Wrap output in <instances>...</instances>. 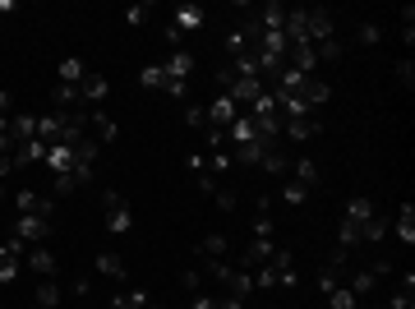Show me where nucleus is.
<instances>
[{"label": "nucleus", "mask_w": 415, "mask_h": 309, "mask_svg": "<svg viewBox=\"0 0 415 309\" xmlns=\"http://www.w3.org/2000/svg\"><path fill=\"white\" fill-rule=\"evenodd\" d=\"M14 236L24 240V245H42V240L51 236V221L37 217V212H24V217H14Z\"/></svg>", "instance_id": "obj_1"}, {"label": "nucleus", "mask_w": 415, "mask_h": 309, "mask_svg": "<svg viewBox=\"0 0 415 309\" xmlns=\"http://www.w3.org/2000/svg\"><path fill=\"white\" fill-rule=\"evenodd\" d=\"M106 231H116V236H121V231H130L134 226V212H130V204H125L121 194H116V189H106Z\"/></svg>", "instance_id": "obj_2"}, {"label": "nucleus", "mask_w": 415, "mask_h": 309, "mask_svg": "<svg viewBox=\"0 0 415 309\" xmlns=\"http://www.w3.org/2000/svg\"><path fill=\"white\" fill-rule=\"evenodd\" d=\"M19 263H24V240L9 236L5 245H0V282H14V277H19Z\"/></svg>", "instance_id": "obj_3"}, {"label": "nucleus", "mask_w": 415, "mask_h": 309, "mask_svg": "<svg viewBox=\"0 0 415 309\" xmlns=\"http://www.w3.org/2000/svg\"><path fill=\"white\" fill-rule=\"evenodd\" d=\"M208 23V9L203 5H175V14H171V28H175V33H199V28Z\"/></svg>", "instance_id": "obj_4"}, {"label": "nucleus", "mask_w": 415, "mask_h": 309, "mask_svg": "<svg viewBox=\"0 0 415 309\" xmlns=\"http://www.w3.org/2000/svg\"><path fill=\"white\" fill-rule=\"evenodd\" d=\"M88 125H93V143H102V148L121 139V125H116L111 115L102 111V106H93V111H88Z\"/></svg>", "instance_id": "obj_5"}, {"label": "nucleus", "mask_w": 415, "mask_h": 309, "mask_svg": "<svg viewBox=\"0 0 415 309\" xmlns=\"http://www.w3.org/2000/svg\"><path fill=\"white\" fill-rule=\"evenodd\" d=\"M106 93H111V83H106L102 74L88 70V74H83V83H78V102H83V106H102V102H106Z\"/></svg>", "instance_id": "obj_6"}, {"label": "nucleus", "mask_w": 415, "mask_h": 309, "mask_svg": "<svg viewBox=\"0 0 415 309\" xmlns=\"http://www.w3.org/2000/svg\"><path fill=\"white\" fill-rule=\"evenodd\" d=\"M235 115H240V106L226 98V93H222V98H217L212 106H208V125H212V130H231V120H235Z\"/></svg>", "instance_id": "obj_7"}, {"label": "nucleus", "mask_w": 415, "mask_h": 309, "mask_svg": "<svg viewBox=\"0 0 415 309\" xmlns=\"http://www.w3.org/2000/svg\"><path fill=\"white\" fill-rule=\"evenodd\" d=\"M392 236H397L401 245H415V204L411 199L397 208V217H392Z\"/></svg>", "instance_id": "obj_8"}, {"label": "nucleus", "mask_w": 415, "mask_h": 309, "mask_svg": "<svg viewBox=\"0 0 415 309\" xmlns=\"http://www.w3.org/2000/svg\"><path fill=\"white\" fill-rule=\"evenodd\" d=\"M33 162H46V143L42 139H28V143L14 148V171H28Z\"/></svg>", "instance_id": "obj_9"}, {"label": "nucleus", "mask_w": 415, "mask_h": 309, "mask_svg": "<svg viewBox=\"0 0 415 309\" xmlns=\"http://www.w3.org/2000/svg\"><path fill=\"white\" fill-rule=\"evenodd\" d=\"M286 139H295V143H304V139H319L323 134V125H319V115H304V120H286Z\"/></svg>", "instance_id": "obj_10"}, {"label": "nucleus", "mask_w": 415, "mask_h": 309, "mask_svg": "<svg viewBox=\"0 0 415 309\" xmlns=\"http://www.w3.org/2000/svg\"><path fill=\"white\" fill-rule=\"evenodd\" d=\"M166 83H185L190 79V70H194V56L190 51H175V56H166Z\"/></svg>", "instance_id": "obj_11"}, {"label": "nucleus", "mask_w": 415, "mask_h": 309, "mask_svg": "<svg viewBox=\"0 0 415 309\" xmlns=\"http://www.w3.org/2000/svg\"><path fill=\"white\" fill-rule=\"evenodd\" d=\"M24 263L33 268L37 277H56V254H51V249H42V245H33V249H28V254H24Z\"/></svg>", "instance_id": "obj_12"}, {"label": "nucleus", "mask_w": 415, "mask_h": 309, "mask_svg": "<svg viewBox=\"0 0 415 309\" xmlns=\"http://www.w3.org/2000/svg\"><path fill=\"white\" fill-rule=\"evenodd\" d=\"M346 291H351L355 300H364V295H374V291H379V273H374V268H360V273H355L351 282H346Z\"/></svg>", "instance_id": "obj_13"}, {"label": "nucleus", "mask_w": 415, "mask_h": 309, "mask_svg": "<svg viewBox=\"0 0 415 309\" xmlns=\"http://www.w3.org/2000/svg\"><path fill=\"white\" fill-rule=\"evenodd\" d=\"M97 273L111 277V282H125V277H130V273H125V258L111 254V249H102V254H97Z\"/></svg>", "instance_id": "obj_14"}, {"label": "nucleus", "mask_w": 415, "mask_h": 309, "mask_svg": "<svg viewBox=\"0 0 415 309\" xmlns=\"http://www.w3.org/2000/svg\"><path fill=\"white\" fill-rule=\"evenodd\" d=\"M9 134H14L19 143L37 139V115H28V111H14V115H9Z\"/></svg>", "instance_id": "obj_15"}, {"label": "nucleus", "mask_w": 415, "mask_h": 309, "mask_svg": "<svg viewBox=\"0 0 415 309\" xmlns=\"http://www.w3.org/2000/svg\"><path fill=\"white\" fill-rule=\"evenodd\" d=\"M272 240H259V236H254L250 240V249H245V273H250V268H259V263H268V258H272Z\"/></svg>", "instance_id": "obj_16"}, {"label": "nucleus", "mask_w": 415, "mask_h": 309, "mask_svg": "<svg viewBox=\"0 0 415 309\" xmlns=\"http://www.w3.org/2000/svg\"><path fill=\"white\" fill-rule=\"evenodd\" d=\"M78 88H69V83H56L51 88V111H78Z\"/></svg>", "instance_id": "obj_17"}, {"label": "nucleus", "mask_w": 415, "mask_h": 309, "mask_svg": "<svg viewBox=\"0 0 415 309\" xmlns=\"http://www.w3.org/2000/svg\"><path fill=\"white\" fill-rule=\"evenodd\" d=\"M226 258V236H203L199 240V263H217Z\"/></svg>", "instance_id": "obj_18"}, {"label": "nucleus", "mask_w": 415, "mask_h": 309, "mask_svg": "<svg viewBox=\"0 0 415 309\" xmlns=\"http://www.w3.org/2000/svg\"><path fill=\"white\" fill-rule=\"evenodd\" d=\"M295 185H304V189L319 185V162L314 157H295Z\"/></svg>", "instance_id": "obj_19"}, {"label": "nucleus", "mask_w": 415, "mask_h": 309, "mask_svg": "<svg viewBox=\"0 0 415 309\" xmlns=\"http://www.w3.org/2000/svg\"><path fill=\"white\" fill-rule=\"evenodd\" d=\"M388 231H392V217H388V212H374V217L364 221V240H369V245H374V240H388Z\"/></svg>", "instance_id": "obj_20"}, {"label": "nucleus", "mask_w": 415, "mask_h": 309, "mask_svg": "<svg viewBox=\"0 0 415 309\" xmlns=\"http://www.w3.org/2000/svg\"><path fill=\"white\" fill-rule=\"evenodd\" d=\"M37 305H42V309L61 305V282H56V277H42V282H37Z\"/></svg>", "instance_id": "obj_21"}, {"label": "nucleus", "mask_w": 415, "mask_h": 309, "mask_svg": "<svg viewBox=\"0 0 415 309\" xmlns=\"http://www.w3.org/2000/svg\"><path fill=\"white\" fill-rule=\"evenodd\" d=\"M42 167H51L56 176H65V171H74V152L69 148H46V162Z\"/></svg>", "instance_id": "obj_22"}, {"label": "nucleus", "mask_w": 415, "mask_h": 309, "mask_svg": "<svg viewBox=\"0 0 415 309\" xmlns=\"http://www.w3.org/2000/svg\"><path fill=\"white\" fill-rule=\"evenodd\" d=\"M374 212H379V208H374L369 199H351V208H346V221H355V226H360V236H364V221H369Z\"/></svg>", "instance_id": "obj_23"}, {"label": "nucleus", "mask_w": 415, "mask_h": 309, "mask_svg": "<svg viewBox=\"0 0 415 309\" xmlns=\"http://www.w3.org/2000/svg\"><path fill=\"white\" fill-rule=\"evenodd\" d=\"M83 74H88V65L78 61V56H69V61H61V83H69V88H78V83H83Z\"/></svg>", "instance_id": "obj_24"}, {"label": "nucleus", "mask_w": 415, "mask_h": 309, "mask_svg": "<svg viewBox=\"0 0 415 309\" xmlns=\"http://www.w3.org/2000/svg\"><path fill=\"white\" fill-rule=\"evenodd\" d=\"M286 9H291V5H282V0H268V5L259 9V23H263V28H282V23H286Z\"/></svg>", "instance_id": "obj_25"}, {"label": "nucleus", "mask_w": 415, "mask_h": 309, "mask_svg": "<svg viewBox=\"0 0 415 309\" xmlns=\"http://www.w3.org/2000/svg\"><path fill=\"white\" fill-rule=\"evenodd\" d=\"M259 167L268 171V176H286V167H291V157H286V148H282V143H277V148H272L268 157L259 162Z\"/></svg>", "instance_id": "obj_26"}, {"label": "nucleus", "mask_w": 415, "mask_h": 309, "mask_svg": "<svg viewBox=\"0 0 415 309\" xmlns=\"http://www.w3.org/2000/svg\"><path fill=\"white\" fill-rule=\"evenodd\" d=\"M231 167H235L231 148H222V152H208V171H212L217 180H222V176H226V171H231Z\"/></svg>", "instance_id": "obj_27"}, {"label": "nucleus", "mask_w": 415, "mask_h": 309, "mask_svg": "<svg viewBox=\"0 0 415 309\" xmlns=\"http://www.w3.org/2000/svg\"><path fill=\"white\" fill-rule=\"evenodd\" d=\"M138 83H143V88H166V70H162V65H143Z\"/></svg>", "instance_id": "obj_28"}, {"label": "nucleus", "mask_w": 415, "mask_h": 309, "mask_svg": "<svg viewBox=\"0 0 415 309\" xmlns=\"http://www.w3.org/2000/svg\"><path fill=\"white\" fill-rule=\"evenodd\" d=\"M111 309H148V295L143 291H125V295H116Z\"/></svg>", "instance_id": "obj_29"}, {"label": "nucleus", "mask_w": 415, "mask_h": 309, "mask_svg": "<svg viewBox=\"0 0 415 309\" xmlns=\"http://www.w3.org/2000/svg\"><path fill=\"white\" fill-rule=\"evenodd\" d=\"M282 199H286L291 208H300L304 199H309V189H304V185H295V180H286V185H282Z\"/></svg>", "instance_id": "obj_30"}, {"label": "nucleus", "mask_w": 415, "mask_h": 309, "mask_svg": "<svg viewBox=\"0 0 415 309\" xmlns=\"http://www.w3.org/2000/svg\"><path fill=\"white\" fill-rule=\"evenodd\" d=\"M185 125H190V130H208V106H185Z\"/></svg>", "instance_id": "obj_31"}, {"label": "nucleus", "mask_w": 415, "mask_h": 309, "mask_svg": "<svg viewBox=\"0 0 415 309\" xmlns=\"http://www.w3.org/2000/svg\"><path fill=\"white\" fill-rule=\"evenodd\" d=\"M272 231H277V221L268 217V212H254V236H259V240H272Z\"/></svg>", "instance_id": "obj_32"}, {"label": "nucleus", "mask_w": 415, "mask_h": 309, "mask_svg": "<svg viewBox=\"0 0 415 309\" xmlns=\"http://www.w3.org/2000/svg\"><path fill=\"white\" fill-rule=\"evenodd\" d=\"M337 286H342V273H337V268H323V273H319V291H323V295H332Z\"/></svg>", "instance_id": "obj_33"}, {"label": "nucleus", "mask_w": 415, "mask_h": 309, "mask_svg": "<svg viewBox=\"0 0 415 309\" xmlns=\"http://www.w3.org/2000/svg\"><path fill=\"white\" fill-rule=\"evenodd\" d=\"M148 14H153V5H130V9H125V23H130V28H143Z\"/></svg>", "instance_id": "obj_34"}, {"label": "nucleus", "mask_w": 415, "mask_h": 309, "mask_svg": "<svg viewBox=\"0 0 415 309\" xmlns=\"http://www.w3.org/2000/svg\"><path fill=\"white\" fill-rule=\"evenodd\" d=\"M14 212H19V217H24V212H37V194H33V189H19V194H14Z\"/></svg>", "instance_id": "obj_35"}, {"label": "nucleus", "mask_w": 415, "mask_h": 309, "mask_svg": "<svg viewBox=\"0 0 415 309\" xmlns=\"http://www.w3.org/2000/svg\"><path fill=\"white\" fill-rule=\"evenodd\" d=\"M212 204L222 208V212H235V189L231 185H217V194H212Z\"/></svg>", "instance_id": "obj_36"}, {"label": "nucleus", "mask_w": 415, "mask_h": 309, "mask_svg": "<svg viewBox=\"0 0 415 309\" xmlns=\"http://www.w3.org/2000/svg\"><path fill=\"white\" fill-rule=\"evenodd\" d=\"M328 300H332V309H360V300H355V295L346 291V286H337V291H332Z\"/></svg>", "instance_id": "obj_37"}, {"label": "nucleus", "mask_w": 415, "mask_h": 309, "mask_svg": "<svg viewBox=\"0 0 415 309\" xmlns=\"http://www.w3.org/2000/svg\"><path fill=\"white\" fill-rule=\"evenodd\" d=\"M314 56H319V65H323V61H337V56H342L337 37H328V42H319V46H314Z\"/></svg>", "instance_id": "obj_38"}, {"label": "nucleus", "mask_w": 415, "mask_h": 309, "mask_svg": "<svg viewBox=\"0 0 415 309\" xmlns=\"http://www.w3.org/2000/svg\"><path fill=\"white\" fill-rule=\"evenodd\" d=\"M355 37H360L364 46H379V42H383V28H379V23H360V33H355Z\"/></svg>", "instance_id": "obj_39"}, {"label": "nucleus", "mask_w": 415, "mask_h": 309, "mask_svg": "<svg viewBox=\"0 0 415 309\" xmlns=\"http://www.w3.org/2000/svg\"><path fill=\"white\" fill-rule=\"evenodd\" d=\"M180 282H185V291H190V295H199V291H203V268H190Z\"/></svg>", "instance_id": "obj_40"}, {"label": "nucleus", "mask_w": 415, "mask_h": 309, "mask_svg": "<svg viewBox=\"0 0 415 309\" xmlns=\"http://www.w3.org/2000/svg\"><path fill=\"white\" fill-rule=\"evenodd\" d=\"M397 83L401 88H415V65L411 61H397Z\"/></svg>", "instance_id": "obj_41"}, {"label": "nucleus", "mask_w": 415, "mask_h": 309, "mask_svg": "<svg viewBox=\"0 0 415 309\" xmlns=\"http://www.w3.org/2000/svg\"><path fill=\"white\" fill-rule=\"evenodd\" d=\"M388 309H415V291H401L397 286V295L388 300Z\"/></svg>", "instance_id": "obj_42"}, {"label": "nucleus", "mask_w": 415, "mask_h": 309, "mask_svg": "<svg viewBox=\"0 0 415 309\" xmlns=\"http://www.w3.org/2000/svg\"><path fill=\"white\" fill-rule=\"evenodd\" d=\"M69 176H74V185H93V180H97V167H74Z\"/></svg>", "instance_id": "obj_43"}, {"label": "nucleus", "mask_w": 415, "mask_h": 309, "mask_svg": "<svg viewBox=\"0 0 415 309\" xmlns=\"http://www.w3.org/2000/svg\"><path fill=\"white\" fill-rule=\"evenodd\" d=\"M51 189H56V194H74L78 185H74V176L65 171V176H56V180H51Z\"/></svg>", "instance_id": "obj_44"}, {"label": "nucleus", "mask_w": 415, "mask_h": 309, "mask_svg": "<svg viewBox=\"0 0 415 309\" xmlns=\"http://www.w3.org/2000/svg\"><path fill=\"white\" fill-rule=\"evenodd\" d=\"M190 309H217V295H208V291L190 295Z\"/></svg>", "instance_id": "obj_45"}, {"label": "nucleus", "mask_w": 415, "mask_h": 309, "mask_svg": "<svg viewBox=\"0 0 415 309\" xmlns=\"http://www.w3.org/2000/svg\"><path fill=\"white\" fill-rule=\"evenodd\" d=\"M217 185H222V180H217L212 171H199V189H203V194H217Z\"/></svg>", "instance_id": "obj_46"}, {"label": "nucleus", "mask_w": 415, "mask_h": 309, "mask_svg": "<svg viewBox=\"0 0 415 309\" xmlns=\"http://www.w3.org/2000/svg\"><path fill=\"white\" fill-rule=\"evenodd\" d=\"M51 212H56V199H46V194H37V217H46V221H51Z\"/></svg>", "instance_id": "obj_47"}, {"label": "nucleus", "mask_w": 415, "mask_h": 309, "mask_svg": "<svg viewBox=\"0 0 415 309\" xmlns=\"http://www.w3.org/2000/svg\"><path fill=\"white\" fill-rule=\"evenodd\" d=\"M185 167L199 176V171H208V157H203V152H190V157H185Z\"/></svg>", "instance_id": "obj_48"}, {"label": "nucleus", "mask_w": 415, "mask_h": 309, "mask_svg": "<svg viewBox=\"0 0 415 309\" xmlns=\"http://www.w3.org/2000/svg\"><path fill=\"white\" fill-rule=\"evenodd\" d=\"M346 263H351V249L337 245V249H332V263H328V268H346Z\"/></svg>", "instance_id": "obj_49"}, {"label": "nucleus", "mask_w": 415, "mask_h": 309, "mask_svg": "<svg viewBox=\"0 0 415 309\" xmlns=\"http://www.w3.org/2000/svg\"><path fill=\"white\" fill-rule=\"evenodd\" d=\"M217 309H245V300H231V295H226V300H217Z\"/></svg>", "instance_id": "obj_50"}, {"label": "nucleus", "mask_w": 415, "mask_h": 309, "mask_svg": "<svg viewBox=\"0 0 415 309\" xmlns=\"http://www.w3.org/2000/svg\"><path fill=\"white\" fill-rule=\"evenodd\" d=\"M0 204H5V189H0Z\"/></svg>", "instance_id": "obj_51"}, {"label": "nucleus", "mask_w": 415, "mask_h": 309, "mask_svg": "<svg viewBox=\"0 0 415 309\" xmlns=\"http://www.w3.org/2000/svg\"><path fill=\"white\" fill-rule=\"evenodd\" d=\"M148 309H162V305H148Z\"/></svg>", "instance_id": "obj_52"}, {"label": "nucleus", "mask_w": 415, "mask_h": 309, "mask_svg": "<svg viewBox=\"0 0 415 309\" xmlns=\"http://www.w3.org/2000/svg\"><path fill=\"white\" fill-rule=\"evenodd\" d=\"M379 309H388V305H379Z\"/></svg>", "instance_id": "obj_53"}, {"label": "nucleus", "mask_w": 415, "mask_h": 309, "mask_svg": "<svg viewBox=\"0 0 415 309\" xmlns=\"http://www.w3.org/2000/svg\"><path fill=\"white\" fill-rule=\"evenodd\" d=\"M33 309H42V305H33Z\"/></svg>", "instance_id": "obj_54"}]
</instances>
